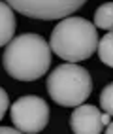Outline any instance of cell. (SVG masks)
I'll use <instances>...</instances> for the list:
<instances>
[{
	"label": "cell",
	"instance_id": "9c48e42d",
	"mask_svg": "<svg viewBox=\"0 0 113 134\" xmlns=\"http://www.w3.org/2000/svg\"><path fill=\"white\" fill-rule=\"evenodd\" d=\"M98 57L106 66L113 68V30H109L102 40H98Z\"/></svg>",
	"mask_w": 113,
	"mask_h": 134
},
{
	"label": "cell",
	"instance_id": "7c38bea8",
	"mask_svg": "<svg viewBox=\"0 0 113 134\" xmlns=\"http://www.w3.org/2000/svg\"><path fill=\"white\" fill-rule=\"evenodd\" d=\"M0 134H23L17 129H10V127H0Z\"/></svg>",
	"mask_w": 113,
	"mask_h": 134
},
{
	"label": "cell",
	"instance_id": "30bf717a",
	"mask_svg": "<svg viewBox=\"0 0 113 134\" xmlns=\"http://www.w3.org/2000/svg\"><path fill=\"white\" fill-rule=\"evenodd\" d=\"M100 108L113 117V83H108L100 93Z\"/></svg>",
	"mask_w": 113,
	"mask_h": 134
},
{
	"label": "cell",
	"instance_id": "277c9868",
	"mask_svg": "<svg viewBox=\"0 0 113 134\" xmlns=\"http://www.w3.org/2000/svg\"><path fill=\"white\" fill-rule=\"evenodd\" d=\"M11 123L23 134H38L49 123V106L45 100L34 94L21 96L10 108Z\"/></svg>",
	"mask_w": 113,
	"mask_h": 134
},
{
	"label": "cell",
	"instance_id": "6da1fadb",
	"mask_svg": "<svg viewBox=\"0 0 113 134\" xmlns=\"http://www.w3.org/2000/svg\"><path fill=\"white\" fill-rule=\"evenodd\" d=\"M2 64L13 79L34 81L47 74L51 66V47L40 34H21L6 43Z\"/></svg>",
	"mask_w": 113,
	"mask_h": 134
},
{
	"label": "cell",
	"instance_id": "8fae6325",
	"mask_svg": "<svg viewBox=\"0 0 113 134\" xmlns=\"http://www.w3.org/2000/svg\"><path fill=\"white\" fill-rule=\"evenodd\" d=\"M8 108H10V98H8V93L0 87V121H2V117L6 115Z\"/></svg>",
	"mask_w": 113,
	"mask_h": 134
},
{
	"label": "cell",
	"instance_id": "5bb4252c",
	"mask_svg": "<svg viewBox=\"0 0 113 134\" xmlns=\"http://www.w3.org/2000/svg\"><path fill=\"white\" fill-rule=\"evenodd\" d=\"M106 134H113V121H109V125H106Z\"/></svg>",
	"mask_w": 113,
	"mask_h": 134
},
{
	"label": "cell",
	"instance_id": "5b68a950",
	"mask_svg": "<svg viewBox=\"0 0 113 134\" xmlns=\"http://www.w3.org/2000/svg\"><path fill=\"white\" fill-rule=\"evenodd\" d=\"M11 10L30 19L53 21L77 12L87 0H4Z\"/></svg>",
	"mask_w": 113,
	"mask_h": 134
},
{
	"label": "cell",
	"instance_id": "4fadbf2b",
	"mask_svg": "<svg viewBox=\"0 0 113 134\" xmlns=\"http://www.w3.org/2000/svg\"><path fill=\"white\" fill-rule=\"evenodd\" d=\"M109 121H111V115L104 111V113H102V125L106 127V125H109Z\"/></svg>",
	"mask_w": 113,
	"mask_h": 134
},
{
	"label": "cell",
	"instance_id": "3957f363",
	"mask_svg": "<svg viewBox=\"0 0 113 134\" xmlns=\"http://www.w3.org/2000/svg\"><path fill=\"white\" fill-rule=\"evenodd\" d=\"M47 93L58 106L75 108L92 93L91 74L75 62L60 64L47 77Z\"/></svg>",
	"mask_w": 113,
	"mask_h": 134
},
{
	"label": "cell",
	"instance_id": "8992f818",
	"mask_svg": "<svg viewBox=\"0 0 113 134\" xmlns=\"http://www.w3.org/2000/svg\"><path fill=\"white\" fill-rule=\"evenodd\" d=\"M70 129L74 134H100L104 130L100 110L91 104L75 106L70 115Z\"/></svg>",
	"mask_w": 113,
	"mask_h": 134
},
{
	"label": "cell",
	"instance_id": "52a82bcc",
	"mask_svg": "<svg viewBox=\"0 0 113 134\" xmlns=\"http://www.w3.org/2000/svg\"><path fill=\"white\" fill-rule=\"evenodd\" d=\"M15 13L10 4L0 0V47L6 46L15 34Z\"/></svg>",
	"mask_w": 113,
	"mask_h": 134
},
{
	"label": "cell",
	"instance_id": "7a4b0ae2",
	"mask_svg": "<svg viewBox=\"0 0 113 134\" xmlns=\"http://www.w3.org/2000/svg\"><path fill=\"white\" fill-rule=\"evenodd\" d=\"M49 47L66 62L87 60L98 47L96 26L83 17H62L51 32Z\"/></svg>",
	"mask_w": 113,
	"mask_h": 134
},
{
	"label": "cell",
	"instance_id": "ba28073f",
	"mask_svg": "<svg viewBox=\"0 0 113 134\" xmlns=\"http://www.w3.org/2000/svg\"><path fill=\"white\" fill-rule=\"evenodd\" d=\"M94 26L102 30H113V2L102 4L94 12Z\"/></svg>",
	"mask_w": 113,
	"mask_h": 134
}]
</instances>
